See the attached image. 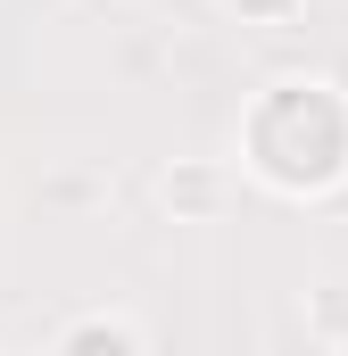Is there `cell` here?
<instances>
[{"label": "cell", "mask_w": 348, "mask_h": 356, "mask_svg": "<svg viewBox=\"0 0 348 356\" xmlns=\"http://www.w3.org/2000/svg\"><path fill=\"white\" fill-rule=\"evenodd\" d=\"M241 175L274 199H290V207L340 199L348 191V91L332 75L258 83V99L241 108Z\"/></svg>", "instance_id": "6da1fadb"}, {"label": "cell", "mask_w": 348, "mask_h": 356, "mask_svg": "<svg viewBox=\"0 0 348 356\" xmlns=\"http://www.w3.org/2000/svg\"><path fill=\"white\" fill-rule=\"evenodd\" d=\"M58 356H150V323L125 315V307H75L58 332H50Z\"/></svg>", "instance_id": "7a4b0ae2"}, {"label": "cell", "mask_w": 348, "mask_h": 356, "mask_svg": "<svg viewBox=\"0 0 348 356\" xmlns=\"http://www.w3.org/2000/svg\"><path fill=\"white\" fill-rule=\"evenodd\" d=\"M158 191H166L174 224H216V216H224V199H232V175H224L216 158H174Z\"/></svg>", "instance_id": "3957f363"}, {"label": "cell", "mask_w": 348, "mask_h": 356, "mask_svg": "<svg viewBox=\"0 0 348 356\" xmlns=\"http://www.w3.org/2000/svg\"><path fill=\"white\" fill-rule=\"evenodd\" d=\"M232 25H258V33H282V25H299L307 17V0H216Z\"/></svg>", "instance_id": "277c9868"}]
</instances>
